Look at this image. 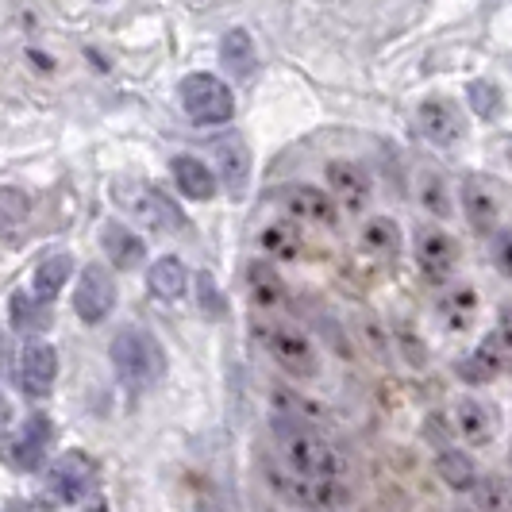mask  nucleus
I'll return each mask as SVG.
<instances>
[{
	"mask_svg": "<svg viewBox=\"0 0 512 512\" xmlns=\"http://www.w3.org/2000/svg\"><path fill=\"white\" fill-rule=\"evenodd\" d=\"M51 443H54L51 420L47 416H31L24 428L4 443V459H8V466L24 470V474H35V470H43V462L51 455Z\"/></svg>",
	"mask_w": 512,
	"mask_h": 512,
	"instance_id": "nucleus-7",
	"label": "nucleus"
},
{
	"mask_svg": "<svg viewBox=\"0 0 512 512\" xmlns=\"http://www.w3.org/2000/svg\"><path fill=\"white\" fill-rule=\"evenodd\" d=\"M474 505H478V512H512V486L497 474L478 478L474 482Z\"/></svg>",
	"mask_w": 512,
	"mask_h": 512,
	"instance_id": "nucleus-29",
	"label": "nucleus"
},
{
	"mask_svg": "<svg viewBox=\"0 0 512 512\" xmlns=\"http://www.w3.org/2000/svg\"><path fill=\"white\" fill-rule=\"evenodd\" d=\"M247 293L258 308H282L285 305V282L278 278L274 266L266 262H251L247 266Z\"/></svg>",
	"mask_w": 512,
	"mask_h": 512,
	"instance_id": "nucleus-25",
	"label": "nucleus"
},
{
	"mask_svg": "<svg viewBox=\"0 0 512 512\" xmlns=\"http://www.w3.org/2000/svg\"><path fill=\"white\" fill-rule=\"evenodd\" d=\"M462 212H466V224L478 235H493L501 228V197L486 178H466L459 189Z\"/></svg>",
	"mask_w": 512,
	"mask_h": 512,
	"instance_id": "nucleus-11",
	"label": "nucleus"
},
{
	"mask_svg": "<svg viewBox=\"0 0 512 512\" xmlns=\"http://www.w3.org/2000/svg\"><path fill=\"white\" fill-rule=\"evenodd\" d=\"M262 343H266L270 359L278 362L289 378H316L320 374L316 347L305 332L285 328V324H270V328H262Z\"/></svg>",
	"mask_w": 512,
	"mask_h": 512,
	"instance_id": "nucleus-5",
	"label": "nucleus"
},
{
	"mask_svg": "<svg viewBox=\"0 0 512 512\" xmlns=\"http://www.w3.org/2000/svg\"><path fill=\"white\" fill-rule=\"evenodd\" d=\"M497 266H501V270H509V274H512V231H509V235H501V239H497Z\"/></svg>",
	"mask_w": 512,
	"mask_h": 512,
	"instance_id": "nucleus-37",
	"label": "nucleus"
},
{
	"mask_svg": "<svg viewBox=\"0 0 512 512\" xmlns=\"http://www.w3.org/2000/svg\"><path fill=\"white\" fill-rule=\"evenodd\" d=\"M89 512H108V505H93Z\"/></svg>",
	"mask_w": 512,
	"mask_h": 512,
	"instance_id": "nucleus-39",
	"label": "nucleus"
},
{
	"mask_svg": "<svg viewBox=\"0 0 512 512\" xmlns=\"http://www.w3.org/2000/svg\"><path fill=\"white\" fill-rule=\"evenodd\" d=\"M181 108L193 124L212 128V124H228L235 112V97H231L228 81L216 74H189L181 81Z\"/></svg>",
	"mask_w": 512,
	"mask_h": 512,
	"instance_id": "nucleus-3",
	"label": "nucleus"
},
{
	"mask_svg": "<svg viewBox=\"0 0 512 512\" xmlns=\"http://www.w3.org/2000/svg\"><path fill=\"white\" fill-rule=\"evenodd\" d=\"M93 478H97L93 459L74 447V451H62V455L54 459L51 474H47V486H51V493L62 505H77V501L93 489Z\"/></svg>",
	"mask_w": 512,
	"mask_h": 512,
	"instance_id": "nucleus-9",
	"label": "nucleus"
},
{
	"mask_svg": "<svg viewBox=\"0 0 512 512\" xmlns=\"http://www.w3.org/2000/svg\"><path fill=\"white\" fill-rule=\"evenodd\" d=\"M16 378H20V389L27 397L43 401L54 393V382H58V351L43 339H31L20 355V366H16Z\"/></svg>",
	"mask_w": 512,
	"mask_h": 512,
	"instance_id": "nucleus-10",
	"label": "nucleus"
},
{
	"mask_svg": "<svg viewBox=\"0 0 512 512\" xmlns=\"http://www.w3.org/2000/svg\"><path fill=\"white\" fill-rule=\"evenodd\" d=\"M128 208L135 212V220H143L154 231H178L185 224L181 208L162 189H151V185H135V193L128 197Z\"/></svg>",
	"mask_w": 512,
	"mask_h": 512,
	"instance_id": "nucleus-15",
	"label": "nucleus"
},
{
	"mask_svg": "<svg viewBox=\"0 0 512 512\" xmlns=\"http://www.w3.org/2000/svg\"><path fill=\"white\" fill-rule=\"evenodd\" d=\"M16 370V355H12V339L0 328V378H8Z\"/></svg>",
	"mask_w": 512,
	"mask_h": 512,
	"instance_id": "nucleus-36",
	"label": "nucleus"
},
{
	"mask_svg": "<svg viewBox=\"0 0 512 512\" xmlns=\"http://www.w3.org/2000/svg\"><path fill=\"white\" fill-rule=\"evenodd\" d=\"M274 439H278L282 466L293 478L328 482V478H343V470H347V459L312 424L297 420V416H274Z\"/></svg>",
	"mask_w": 512,
	"mask_h": 512,
	"instance_id": "nucleus-1",
	"label": "nucleus"
},
{
	"mask_svg": "<svg viewBox=\"0 0 512 512\" xmlns=\"http://www.w3.org/2000/svg\"><path fill=\"white\" fill-rule=\"evenodd\" d=\"M108 355H112L120 382L131 385V389H151L166 378V351L151 332H139V328L120 332L112 339Z\"/></svg>",
	"mask_w": 512,
	"mask_h": 512,
	"instance_id": "nucleus-2",
	"label": "nucleus"
},
{
	"mask_svg": "<svg viewBox=\"0 0 512 512\" xmlns=\"http://www.w3.org/2000/svg\"><path fill=\"white\" fill-rule=\"evenodd\" d=\"M416 124L428 135V143H436L443 151H455L466 139V116L459 112V104L447 97H428L416 112Z\"/></svg>",
	"mask_w": 512,
	"mask_h": 512,
	"instance_id": "nucleus-8",
	"label": "nucleus"
},
{
	"mask_svg": "<svg viewBox=\"0 0 512 512\" xmlns=\"http://www.w3.org/2000/svg\"><path fill=\"white\" fill-rule=\"evenodd\" d=\"M505 362H509V355H505V347H501V339H497V332H489L466 359H459V366H455V374H459L466 385H489L501 378V370H505Z\"/></svg>",
	"mask_w": 512,
	"mask_h": 512,
	"instance_id": "nucleus-16",
	"label": "nucleus"
},
{
	"mask_svg": "<svg viewBox=\"0 0 512 512\" xmlns=\"http://www.w3.org/2000/svg\"><path fill=\"white\" fill-rule=\"evenodd\" d=\"M170 174H174L178 189L189 197V201H212V197H216V189H220L216 174L208 170L201 158H193V154H178V158H170Z\"/></svg>",
	"mask_w": 512,
	"mask_h": 512,
	"instance_id": "nucleus-20",
	"label": "nucleus"
},
{
	"mask_svg": "<svg viewBox=\"0 0 512 512\" xmlns=\"http://www.w3.org/2000/svg\"><path fill=\"white\" fill-rule=\"evenodd\" d=\"M8 420H12V401L0 393V428H8Z\"/></svg>",
	"mask_w": 512,
	"mask_h": 512,
	"instance_id": "nucleus-38",
	"label": "nucleus"
},
{
	"mask_svg": "<svg viewBox=\"0 0 512 512\" xmlns=\"http://www.w3.org/2000/svg\"><path fill=\"white\" fill-rule=\"evenodd\" d=\"M197 289H201V308L208 316H224V297H220V289L212 285L208 274H197Z\"/></svg>",
	"mask_w": 512,
	"mask_h": 512,
	"instance_id": "nucleus-33",
	"label": "nucleus"
},
{
	"mask_svg": "<svg viewBox=\"0 0 512 512\" xmlns=\"http://www.w3.org/2000/svg\"><path fill=\"white\" fill-rule=\"evenodd\" d=\"M328 185H332V197L347 212H362V208L370 205V193H374V181L366 174V166L351 162V158L328 162Z\"/></svg>",
	"mask_w": 512,
	"mask_h": 512,
	"instance_id": "nucleus-12",
	"label": "nucleus"
},
{
	"mask_svg": "<svg viewBox=\"0 0 512 512\" xmlns=\"http://www.w3.org/2000/svg\"><path fill=\"white\" fill-rule=\"evenodd\" d=\"M31 216V197L16 185H0V235L20 231Z\"/></svg>",
	"mask_w": 512,
	"mask_h": 512,
	"instance_id": "nucleus-28",
	"label": "nucleus"
},
{
	"mask_svg": "<svg viewBox=\"0 0 512 512\" xmlns=\"http://www.w3.org/2000/svg\"><path fill=\"white\" fill-rule=\"evenodd\" d=\"M116 297H120V289H116V278H112V270L108 266H85L81 274H77V285H74V312L85 320V324H104L108 316H112V308H116Z\"/></svg>",
	"mask_w": 512,
	"mask_h": 512,
	"instance_id": "nucleus-6",
	"label": "nucleus"
},
{
	"mask_svg": "<svg viewBox=\"0 0 512 512\" xmlns=\"http://www.w3.org/2000/svg\"><path fill=\"white\" fill-rule=\"evenodd\" d=\"M147 285H151V293L158 297V301H181V297H185V289H189V270H185V262H181V258L166 255L151 266Z\"/></svg>",
	"mask_w": 512,
	"mask_h": 512,
	"instance_id": "nucleus-23",
	"label": "nucleus"
},
{
	"mask_svg": "<svg viewBox=\"0 0 512 512\" xmlns=\"http://www.w3.org/2000/svg\"><path fill=\"white\" fill-rule=\"evenodd\" d=\"M101 247L116 270H135V266L147 258V243L131 228H124L120 220H108L101 228Z\"/></svg>",
	"mask_w": 512,
	"mask_h": 512,
	"instance_id": "nucleus-19",
	"label": "nucleus"
},
{
	"mask_svg": "<svg viewBox=\"0 0 512 512\" xmlns=\"http://www.w3.org/2000/svg\"><path fill=\"white\" fill-rule=\"evenodd\" d=\"M216 174L228 185L231 197H243L247 193V181H251V151H247V139L243 135H228L220 139L216 147Z\"/></svg>",
	"mask_w": 512,
	"mask_h": 512,
	"instance_id": "nucleus-17",
	"label": "nucleus"
},
{
	"mask_svg": "<svg viewBox=\"0 0 512 512\" xmlns=\"http://www.w3.org/2000/svg\"><path fill=\"white\" fill-rule=\"evenodd\" d=\"M270 482L282 493L285 501L301 505L308 512H339L351 505V486L343 478H328V482H308V478H282L278 470H270Z\"/></svg>",
	"mask_w": 512,
	"mask_h": 512,
	"instance_id": "nucleus-4",
	"label": "nucleus"
},
{
	"mask_svg": "<svg viewBox=\"0 0 512 512\" xmlns=\"http://www.w3.org/2000/svg\"><path fill=\"white\" fill-rule=\"evenodd\" d=\"M362 243H366V251H374V255H397V251H401V228H397L389 216H374V220L362 228Z\"/></svg>",
	"mask_w": 512,
	"mask_h": 512,
	"instance_id": "nucleus-30",
	"label": "nucleus"
},
{
	"mask_svg": "<svg viewBox=\"0 0 512 512\" xmlns=\"http://www.w3.org/2000/svg\"><path fill=\"white\" fill-rule=\"evenodd\" d=\"M420 189H424V205H428V212L447 216V189H443V181H439L436 174H428V178L420 181Z\"/></svg>",
	"mask_w": 512,
	"mask_h": 512,
	"instance_id": "nucleus-32",
	"label": "nucleus"
},
{
	"mask_svg": "<svg viewBox=\"0 0 512 512\" xmlns=\"http://www.w3.org/2000/svg\"><path fill=\"white\" fill-rule=\"evenodd\" d=\"M220 62L228 66L231 77H251L258 66V54H255V39H251V31L247 27H231L228 35L220 39Z\"/></svg>",
	"mask_w": 512,
	"mask_h": 512,
	"instance_id": "nucleus-22",
	"label": "nucleus"
},
{
	"mask_svg": "<svg viewBox=\"0 0 512 512\" xmlns=\"http://www.w3.org/2000/svg\"><path fill=\"white\" fill-rule=\"evenodd\" d=\"M436 470H439V478H443L451 489H459V493L474 489V482H478V474H474V459H470L466 451H439Z\"/></svg>",
	"mask_w": 512,
	"mask_h": 512,
	"instance_id": "nucleus-27",
	"label": "nucleus"
},
{
	"mask_svg": "<svg viewBox=\"0 0 512 512\" xmlns=\"http://www.w3.org/2000/svg\"><path fill=\"white\" fill-rule=\"evenodd\" d=\"M474 316H478V293L474 289H447L443 293V301H439V320L451 328V332H466L470 324H474Z\"/></svg>",
	"mask_w": 512,
	"mask_h": 512,
	"instance_id": "nucleus-26",
	"label": "nucleus"
},
{
	"mask_svg": "<svg viewBox=\"0 0 512 512\" xmlns=\"http://www.w3.org/2000/svg\"><path fill=\"white\" fill-rule=\"evenodd\" d=\"M70 274H74V255H70V251L39 262V270L31 274V297H35V305L58 301V293H62V285L70 282Z\"/></svg>",
	"mask_w": 512,
	"mask_h": 512,
	"instance_id": "nucleus-21",
	"label": "nucleus"
},
{
	"mask_svg": "<svg viewBox=\"0 0 512 512\" xmlns=\"http://www.w3.org/2000/svg\"><path fill=\"white\" fill-rule=\"evenodd\" d=\"M466 97H470L474 116H482V120H497V112H501V89H497L493 81H470Z\"/></svg>",
	"mask_w": 512,
	"mask_h": 512,
	"instance_id": "nucleus-31",
	"label": "nucleus"
},
{
	"mask_svg": "<svg viewBox=\"0 0 512 512\" xmlns=\"http://www.w3.org/2000/svg\"><path fill=\"white\" fill-rule=\"evenodd\" d=\"M0 512H54V505L43 497H12V501H4Z\"/></svg>",
	"mask_w": 512,
	"mask_h": 512,
	"instance_id": "nucleus-35",
	"label": "nucleus"
},
{
	"mask_svg": "<svg viewBox=\"0 0 512 512\" xmlns=\"http://www.w3.org/2000/svg\"><path fill=\"white\" fill-rule=\"evenodd\" d=\"M282 205L293 220H305V224H316V228H335L339 224L335 201L316 185H289V189H282Z\"/></svg>",
	"mask_w": 512,
	"mask_h": 512,
	"instance_id": "nucleus-13",
	"label": "nucleus"
},
{
	"mask_svg": "<svg viewBox=\"0 0 512 512\" xmlns=\"http://www.w3.org/2000/svg\"><path fill=\"white\" fill-rule=\"evenodd\" d=\"M27 293H12V320H16V328H39V320H35V308H27Z\"/></svg>",
	"mask_w": 512,
	"mask_h": 512,
	"instance_id": "nucleus-34",
	"label": "nucleus"
},
{
	"mask_svg": "<svg viewBox=\"0 0 512 512\" xmlns=\"http://www.w3.org/2000/svg\"><path fill=\"white\" fill-rule=\"evenodd\" d=\"M455 428L470 447H489L497 439V416L482 397H462L455 405Z\"/></svg>",
	"mask_w": 512,
	"mask_h": 512,
	"instance_id": "nucleus-18",
	"label": "nucleus"
},
{
	"mask_svg": "<svg viewBox=\"0 0 512 512\" xmlns=\"http://www.w3.org/2000/svg\"><path fill=\"white\" fill-rule=\"evenodd\" d=\"M258 247L270 258H278V262H293V258H301L305 239H301L297 224H289V220H270L266 228L258 231Z\"/></svg>",
	"mask_w": 512,
	"mask_h": 512,
	"instance_id": "nucleus-24",
	"label": "nucleus"
},
{
	"mask_svg": "<svg viewBox=\"0 0 512 512\" xmlns=\"http://www.w3.org/2000/svg\"><path fill=\"white\" fill-rule=\"evenodd\" d=\"M416 262H420L424 278L447 282L455 274V266H459V243L439 228L420 231V239H416Z\"/></svg>",
	"mask_w": 512,
	"mask_h": 512,
	"instance_id": "nucleus-14",
	"label": "nucleus"
}]
</instances>
